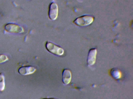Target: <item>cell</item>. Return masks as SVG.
Listing matches in <instances>:
<instances>
[{
    "label": "cell",
    "instance_id": "obj_1",
    "mask_svg": "<svg viewBox=\"0 0 133 99\" xmlns=\"http://www.w3.org/2000/svg\"><path fill=\"white\" fill-rule=\"evenodd\" d=\"M45 47L47 51L55 55L60 56L64 53V50L63 48L51 42H46Z\"/></svg>",
    "mask_w": 133,
    "mask_h": 99
},
{
    "label": "cell",
    "instance_id": "obj_3",
    "mask_svg": "<svg viewBox=\"0 0 133 99\" xmlns=\"http://www.w3.org/2000/svg\"><path fill=\"white\" fill-rule=\"evenodd\" d=\"M4 29L8 32L15 34H21L24 32L23 27L15 23H8L5 25Z\"/></svg>",
    "mask_w": 133,
    "mask_h": 99
},
{
    "label": "cell",
    "instance_id": "obj_7",
    "mask_svg": "<svg viewBox=\"0 0 133 99\" xmlns=\"http://www.w3.org/2000/svg\"><path fill=\"white\" fill-rule=\"evenodd\" d=\"M72 74L70 70L64 69L62 73V81L64 85L69 84L71 81Z\"/></svg>",
    "mask_w": 133,
    "mask_h": 99
},
{
    "label": "cell",
    "instance_id": "obj_9",
    "mask_svg": "<svg viewBox=\"0 0 133 99\" xmlns=\"http://www.w3.org/2000/svg\"><path fill=\"white\" fill-rule=\"evenodd\" d=\"M5 77L2 73H0V91H3L5 88Z\"/></svg>",
    "mask_w": 133,
    "mask_h": 99
},
{
    "label": "cell",
    "instance_id": "obj_5",
    "mask_svg": "<svg viewBox=\"0 0 133 99\" xmlns=\"http://www.w3.org/2000/svg\"><path fill=\"white\" fill-rule=\"evenodd\" d=\"M97 53V50L95 48H92L89 50L87 59V63L88 65L92 66L95 63Z\"/></svg>",
    "mask_w": 133,
    "mask_h": 99
},
{
    "label": "cell",
    "instance_id": "obj_10",
    "mask_svg": "<svg viewBox=\"0 0 133 99\" xmlns=\"http://www.w3.org/2000/svg\"><path fill=\"white\" fill-rule=\"evenodd\" d=\"M8 57L6 55L4 54H1L0 55V63L5 62L6 61L8 60Z\"/></svg>",
    "mask_w": 133,
    "mask_h": 99
},
{
    "label": "cell",
    "instance_id": "obj_8",
    "mask_svg": "<svg viewBox=\"0 0 133 99\" xmlns=\"http://www.w3.org/2000/svg\"><path fill=\"white\" fill-rule=\"evenodd\" d=\"M110 73L112 77L115 79H119L121 78V72L117 68L112 69L110 70Z\"/></svg>",
    "mask_w": 133,
    "mask_h": 99
},
{
    "label": "cell",
    "instance_id": "obj_2",
    "mask_svg": "<svg viewBox=\"0 0 133 99\" xmlns=\"http://www.w3.org/2000/svg\"><path fill=\"white\" fill-rule=\"evenodd\" d=\"M94 20L92 16L84 15L77 18L74 21V22L78 26H85L91 24Z\"/></svg>",
    "mask_w": 133,
    "mask_h": 99
},
{
    "label": "cell",
    "instance_id": "obj_4",
    "mask_svg": "<svg viewBox=\"0 0 133 99\" xmlns=\"http://www.w3.org/2000/svg\"><path fill=\"white\" fill-rule=\"evenodd\" d=\"M59 9L57 4L53 1L50 3L49 7V17L50 19L54 21L58 17Z\"/></svg>",
    "mask_w": 133,
    "mask_h": 99
},
{
    "label": "cell",
    "instance_id": "obj_11",
    "mask_svg": "<svg viewBox=\"0 0 133 99\" xmlns=\"http://www.w3.org/2000/svg\"><path fill=\"white\" fill-rule=\"evenodd\" d=\"M42 99H55L53 98H43Z\"/></svg>",
    "mask_w": 133,
    "mask_h": 99
},
{
    "label": "cell",
    "instance_id": "obj_6",
    "mask_svg": "<svg viewBox=\"0 0 133 99\" xmlns=\"http://www.w3.org/2000/svg\"><path fill=\"white\" fill-rule=\"evenodd\" d=\"M36 70V69L34 67L32 66H25L20 67L18 69V72L21 75L25 76L34 73Z\"/></svg>",
    "mask_w": 133,
    "mask_h": 99
}]
</instances>
